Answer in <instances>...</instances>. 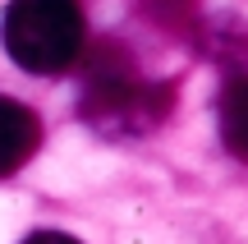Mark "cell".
Instances as JSON below:
<instances>
[{
  "label": "cell",
  "instance_id": "6da1fadb",
  "mask_svg": "<svg viewBox=\"0 0 248 244\" xmlns=\"http://www.w3.org/2000/svg\"><path fill=\"white\" fill-rule=\"evenodd\" d=\"M170 83H147L133 74L120 42H101L88 60V88H83V120L97 134H152L170 115Z\"/></svg>",
  "mask_w": 248,
  "mask_h": 244
},
{
  "label": "cell",
  "instance_id": "7a4b0ae2",
  "mask_svg": "<svg viewBox=\"0 0 248 244\" xmlns=\"http://www.w3.org/2000/svg\"><path fill=\"white\" fill-rule=\"evenodd\" d=\"M5 51L28 74H64L83 55L78 0H9Z\"/></svg>",
  "mask_w": 248,
  "mask_h": 244
},
{
  "label": "cell",
  "instance_id": "3957f363",
  "mask_svg": "<svg viewBox=\"0 0 248 244\" xmlns=\"http://www.w3.org/2000/svg\"><path fill=\"white\" fill-rule=\"evenodd\" d=\"M37 143H42V120H37V111L23 106V101H14V97H0V180L14 175L18 166L37 152Z\"/></svg>",
  "mask_w": 248,
  "mask_h": 244
},
{
  "label": "cell",
  "instance_id": "277c9868",
  "mask_svg": "<svg viewBox=\"0 0 248 244\" xmlns=\"http://www.w3.org/2000/svg\"><path fill=\"white\" fill-rule=\"evenodd\" d=\"M221 143L248 162V74H234L221 92Z\"/></svg>",
  "mask_w": 248,
  "mask_h": 244
},
{
  "label": "cell",
  "instance_id": "5b68a950",
  "mask_svg": "<svg viewBox=\"0 0 248 244\" xmlns=\"http://www.w3.org/2000/svg\"><path fill=\"white\" fill-rule=\"evenodd\" d=\"M142 9L156 28H170V33H193L198 28V0H142Z\"/></svg>",
  "mask_w": 248,
  "mask_h": 244
},
{
  "label": "cell",
  "instance_id": "8992f818",
  "mask_svg": "<svg viewBox=\"0 0 248 244\" xmlns=\"http://www.w3.org/2000/svg\"><path fill=\"white\" fill-rule=\"evenodd\" d=\"M23 244H78V240L64 235V230H37V235H28Z\"/></svg>",
  "mask_w": 248,
  "mask_h": 244
}]
</instances>
